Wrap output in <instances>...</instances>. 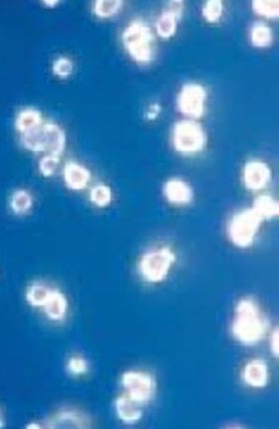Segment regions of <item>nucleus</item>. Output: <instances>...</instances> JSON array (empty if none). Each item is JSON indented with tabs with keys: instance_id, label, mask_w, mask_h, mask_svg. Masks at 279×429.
<instances>
[{
	"instance_id": "obj_1",
	"label": "nucleus",
	"mask_w": 279,
	"mask_h": 429,
	"mask_svg": "<svg viewBox=\"0 0 279 429\" xmlns=\"http://www.w3.org/2000/svg\"><path fill=\"white\" fill-rule=\"evenodd\" d=\"M272 325L267 308L258 297L240 295L234 301L229 319V334L236 345L243 348L261 345Z\"/></svg>"
},
{
	"instance_id": "obj_2",
	"label": "nucleus",
	"mask_w": 279,
	"mask_h": 429,
	"mask_svg": "<svg viewBox=\"0 0 279 429\" xmlns=\"http://www.w3.org/2000/svg\"><path fill=\"white\" fill-rule=\"evenodd\" d=\"M180 254L173 241L158 239L147 243L136 257L134 271L144 287L160 288L173 278Z\"/></svg>"
},
{
	"instance_id": "obj_3",
	"label": "nucleus",
	"mask_w": 279,
	"mask_h": 429,
	"mask_svg": "<svg viewBox=\"0 0 279 429\" xmlns=\"http://www.w3.org/2000/svg\"><path fill=\"white\" fill-rule=\"evenodd\" d=\"M120 46L129 61L140 68H149L158 57V39L152 22L146 17H131L120 30Z\"/></svg>"
},
{
	"instance_id": "obj_4",
	"label": "nucleus",
	"mask_w": 279,
	"mask_h": 429,
	"mask_svg": "<svg viewBox=\"0 0 279 429\" xmlns=\"http://www.w3.org/2000/svg\"><path fill=\"white\" fill-rule=\"evenodd\" d=\"M209 134L203 121L178 117L167 133L169 148L178 158L196 160L203 157L209 147Z\"/></svg>"
},
{
	"instance_id": "obj_5",
	"label": "nucleus",
	"mask_w": 279,
	"mask_h": 429,
	"mask_svg": "<svg viewBox=\"0 0 279 429\" xmlns=\"http://www.w3.org/2000/svg\"><path fill=\"white\" fill-rule=\"evenodd\" d=\"M265 223L249 206L234 209L227 216L223 227L225 240L238 251L254 249L260 240Z\"/></svg>"
},
{
	"instance_id": "obj_6",
	"label": "nucleus",
	"mask_w": 279,
	"mask_h": 429,
	"mask_svg": "<svg viewBox=\"0 0 279 429\" xmlns=\"http://www.w3.org/2000/svg\"><path fill=\"white\" fill-rule=\"evenodd\" d=\"M211 104V93L207 85L198 80H187L180 85L174 98L178 117L203 121Z\"/></svg>"
},
{
	"instance_id": "obj_7",
	"label": "nucleus",
	"mask_w": 279,
	"mask_h": 429,
	"mask_svg": "<svg viewBox=\"0 0 279 429\" xmlns=\"http://www.w3.org/2000/svg\"><path fill=\"white\" fill-rule=\"evenodd\" d=\"M122 392L147 408L157 399L158 383L155 373L147 368H129L120 375Z\"/></svg>"
},
{
	"instance_id": "obj_8",
	"label": "nucleus",
	"mask_w": 279,
	"mask_h": 429,
	"mask_svg": "<svg viewBox=\"0 0 279 429\" xmlns=\"http://www.w3.org/2000/svg\"><path fill=\"white\" fill-rule=\"evenodd\" d=\"M238 177L242 189L254 196L271 191L276 173L267 159L261 156H251L245 159L240 165Z\"/></svg>"
},
{
	"instance_id": "obj_9",
	"label": "nucleus",
	"mask_w": 279,
	"mask_h": 429,
	"mask_svg": "<svg viewBox=\"0 0 279 429\" xmlns=\"http://www.w3.org/2000/svg\"><path fill=\"white\" fill-rule=\"evenodd\" d=\"M187 2L184 0H169L164 2L162 8L152 22L154 32L158 41H171L177 37L180 24L187 12Z\"/></svg>"
},
{
	"instance_id": "obj_10",
	"label": "nucleus",
	"mask_w": 279,
	"mask_h": 429,
	"mask_svg": "<svg viewBox=\"0 0 279 429\" xmlns=\"http://www.w3.org/2000/svg\"><path fill=\"white\" fill-rule=\"evenodd\" d=\"M161 197L172 209L186 210L195 204L196 192L191 181L183 176L172 175L163 181Z\"/></svg>"
},
{
	"instance_id": "obj_11",
	"label": "nucleus",
	"mask_w": 279,
	"mask_h": 429,
	"mask_svg": "<svg viewBox=\"0 0 279 429\" xmlns=\"http://www.w3.org/2000/svg\"><path fill=\"white\" fill-rule=\"evenodd\" d=\"M240 381L247 390L260 392L269 388L271 381V368L267 359L251 355L242 361L238 370Z\"/></svg>"
},
{
	"instance_id": "obj_12",
	"label": "nucleus",
	"mask_w": 279,
	"mask_h": 429,
	"mask_svg": "<svg viewBox=\"0 0 279 429\" xmlns=\"http://www.w3.org/2000/svg\"><path fill=\"white\" fill-rule=\"evenodd\" d=\"M61 178L64 186L73 193L88 191L93 184V173L84 163L68 160L61 167Z\"/></svg>"
},
{
	"instance_id": "obj_13",
	"label": "nucleus",
	"mask_w": 279,
	"mask_h": 429,
	"mask_svg": "<svg viewBox=\"0 0 279 429\" xmlns=\"http://www.w3.org/2000/svg\"><path fill=\"white\" fill-rule=\"evenodd\" d=\"M45 428H93V419L87 411L77 406H63L47 419Z\"/></svg>"
},
{
	"instance_id": "obj_14",
	"label": "nucleus",
	"mask_w": 279,
	"mask_h": 429,
	"mask_svg": "<svg viewBox=\"0 0 279 429\" xmlns=\"http://www.w3.org/2000/svg\"><path fill=\"white\" fill-rule=\"evenodd\" d=\"M41 135L44 154L63 157L68 145V137L63 126L52 120H45L41 127Z\"/></svg>"
},
{
	"instance_id": "obj_15",
	"label": "nucleus",
	"mask_w": 279,
	"mask_h": 429,
	"mask_svg": "<svg viewBox=\"0 0 279 429\" xmlns=\"http://www.w3.org/2000/svg\"><path fill=\"white\" fill-rule=\"evenodd\" d=\"M247 40L254 50H269L276 44V29L269 22L254 19L247 26Z\"/></svg>"
},
{
	"instance_id": "obj_16",
	"label": "nucleus",
	"mask_w": 279,
	"mask_h": 429,
	"mask_svg": "<svg viewBox=\"0 0 279 429\" xmlns=\"http://www.w3.org/2000/svg\"><path fill=\"white\" fill-rule=\"evenodd\" d=\"M113 410L118 421L127 426H137L145 417V408L122 392L114 399Z\"/></svg>"
},
{
	"instance_id": "obj_17",
	"label": "nucleus",
	"mask_w": 279,
	"mask_h": 429,
	"mask_svg": "<svg viewBox=\"0 0 279 429\" xmlns=\"http://www.w3.org/2000/svg\"><path fill=\"white\" fill-rule=\"evenodd\" d=\"M44 316L50 323H63L70 312L68 296L59 288L53 287L50 296L41 308Z\"/></svg>"
},
{
	"instance_id": "obj_18",
	"label": "nucleus",
	"mask_w": 279,
	"mask_h": 429,
	"mask_svg": "<svg viewBox=\"0 0 279 429\" xmlns=\"http://www.w3.org/2000/svg\"><path fill=\"white\" fill-rule=\"evenodd\" d=\"M249 206L265 224L278 218V198L271 191L252 196L251 204Z\"/></svg>"
},
{
	"instance_id": "obj_19",
	"label": "nucleus",
	"mask_w": 279,
	"mask_h": 429,
	"mask_svg": "<svg viewBox=\"0 0 279 429\" xmlns=\"http://www.w3.org/2000/svg\"><path fill=\"white\" fill-rule=\"evenodd\" d=\"M45 122L43 114L34 107H25L20 109L14 118L15 131L20 136L29 132L37 130Z\"/></svg>"
},
{
	"instance_id": "obj_20",
	"label": "nucleus",
	"mask_w": 279,
	"mask_h": 429,
	"mask_svg": "<svg viewBox=\"0 0 279 429\" xmlns=\"http://www.w3.org/2000/svg\"><path fill=\"white\" fill-rule=\"evenodd\" d=\"M125 8L124 0H96L91 4V13L96 19L110 21L119 17Z\"/></svg>"
},
{
	"instance_id": "obj_21",
	"label": "nucleus",
	"mask_w": 279,
	"mask_h": 429,
	"mask_svg": "<svg viewBox=\"0 0 279 429\" xmlns=\"http://www.w3.org/2000/svg\"><path fill=\"white\" fill-rule=\"evenodd\" d=\"M88 201L96 209L105 210L110 208L115 200V192L106 182H95L87 191Z\"/></svg>"
},
{
	"instance_id": "obj_22",
	"label": "nucleus",
	"mask_w": 279,
	"mask_h": 429,
	"mask_svg": "<svg viewBox=\"0 0 279 429\" xmlns=\"http://www.w3.org/2000/svg\"><path fill=\"white\" fill-rule=\"evenodd\" d=\"M227 14V2L223 0H205L200 4V17L207 26H220L225 21Z\"/></svg>"
},
{
	"instance_id": "obj_23",
	"label": "nucleus",
	"mask_w": 279,
	"mask_h": 429,
	"mask_svg": "<svg viewBox=\"0 0 279 429\" xmlns=\"http://www.w3.org/2000/svg\"><path fill=\"white\" fill-rule=\"evenodd\" d=\"M8 206L15 216H26L34 207V197L25 188H17L10 194Z\"/></svg>"
},
{
	"instance_id": "obj_24",
	"label": "nucleus",
	"mask_w": 279,
	"mask_h": 429,
	"mask_svg": "<svg viewBox=\"0 0 279 429\" xmlns=\"http://www.w3.org/2000/svg\"><path fill=\"white\" fill-rule=\"evenodd\" d=\"M249 10L256 20L272 24L279 19L278 0H254Z\"/></svg>"
},
{
	"instance_id": "obj_25",
	"label": "nucleus",
	"mask_w": 279,
	"mask_h": 429,
	"mask_svg": "<svg viewBox=\"0 0 279 429\" xmlns=\"http://www.w3.org/2000/svg\"><path fill=\"white\" fill-rule=\"evenodd\" d=\"M51 287L44 281H35L28 286L25 292V299L30 307L35 308H42L45 305L47 299L50 296Z\"/></svg>"
},
{
	"instance_id": "obj_26",
	"label": "nucleus",
	"mask_w": 279,
	"mask_h": 429,
	"mask_svg": "<svg viewBox=\"0 0 279 429\" xmlns=\"http://www.w3.org/2000/svg\"><path fill=\"white\" fill-rule=\"evenodd\" d=\"M90 363L86 357L81 354H72L66 359V372L74 379H81L90 372Z\"/></svg>"
},
{
	"instance_id": "obj_27",
	"label": "nucleus",
	"mask_w": 279,
	"mask_h": 429,
	"mask_svg": "<svg viewBox=\"0 0 279 429\" xmlns=\"http://www.w3.org/2000/svg\"><path fill=\"white\" fill-rule=\"evenodd\" d=\"M75 69V61L68 55H59L55 57L51 64V72L54 77L60 80L69 79L74 74Z\"/></svg>"
},
{
	"instance_id": "obj_28",
	"label": "nucleus",
	"mask_w": 279,
	"mask_h": 429,
	"mask_svg": "<svg viewBox=\"0 0 279 429\" xmlns=\"http://www.w3.org/2000/svg\"><path fill=\"white\" fill-rule=\"evenodd\" d=\"M61 167L62 157L59 156L43 154L38 161V172L45 179L54 177L57 172L61 170Z\"/></svg>"
},
{
	"instance_id": "obj_29",
	"label": "nucleus",
	"mask_w": 279,
	"mask_h": 429,
	"mask_svg": "<svg viewBox=\"0 0 279 429\" xmlns=\"http://www.w3.org/2000/svg\"><path fill=\"white\" fill-rule=\"evenodd\" d=\"M41 127L37 130L20 136V143L24 149L28 150L31 153L43 155L44 146L43 142H42Z\"/></svg>"
},
{
	"instance_id": "obj_30",
	"label": "nucleus",
	"mask_w": 279,
	"mask_h": 429,
	"mask_svg": "<svg viewBox=\"0 0 279 429\" xmlns=\"http://www.w3.org/2000/svg\"><path fill=\"white\" fill-rule=\"evenodd\" d=\"M163 115H164V105L158 100H151L145 105L144 109H143V121L146 124H156V123L161 121Z\"/></svg>"
},
{
	"instance_id": "obj_31",
	"label": "nucleus",
	"mask_w": 279,
	"mask_h": 429,
	"mask_svg": "<svg viewBox=\"0 0 279 429\" xmlns=\"http://www.w3.org/2000/svg\"><path fill=\"white\" fill-rule=\"evenodd\" d=\"M265 341L267 343L270 355L274 359H278L279 355V330L278 325H272Z\"/></svg>"
},
{
	"instance_id": "obj_32",
	"label": "nucleus",
	"mask_w": 279,
	"mask_h": 429,
	"mask_svg": "<svg viewBox=\"0 0 279 429\" xmlns=\"http://www.w3.org/2000/svg\"><path fill=\"white\" fill-rule=\"evenodd\" d=\"M41 4H43L44 8H48V10H54L61 4V1H58V0H48L47 1L46 0V1H42Z\"/></svg>"
},
{
	"instance_id": "obj_33",
	"label": "nucleus",
	"mask_w": 279,
	"mask_h": 429,
	"mask_svg": "<svg viewBox=\"0 0 279 429\" xmlns=\"http://www.w3.org/2000/svg\"><path fill=\"white\" fill-rule=\"evenodd\" d=\"M4 426H6V415L2 408H0V428H3Z\"/></svg>"
}]
</instances>
